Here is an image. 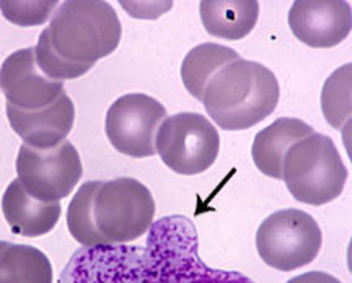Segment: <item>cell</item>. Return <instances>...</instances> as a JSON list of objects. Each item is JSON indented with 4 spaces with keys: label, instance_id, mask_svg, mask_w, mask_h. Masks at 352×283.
I'll list each match as a JSON object with an SVG mask.
<instances>
[{
    "label": "cell",
    "instance_id": "obj_1",
    "mask_svg": "<svg viewBox=\"0 0 352 283\" xmlns=\"http://www.w3.org/2000/svg\"><path fill=\"white\" fill-rule=\"evenodd\" d=\"M279 96L272 70L259 62L236 59L210 78L201 101L220 129L246 131L274 113Z\"/></svg>",
    "mask_w": 352,
    "mask_h": 283
},
{
    "label": "cell",
    "instance_id": "obj_2",
    "mask_svg": "<svg viewBox=\"0 0 352 283\" xmlns=\"http://www.w3.org/2000/svg\"><path fill=\"white\" fill-rule=\"evenodd\" d=\"M52 47L64 59L94 64L121 43V21L108 2L70 0L59 3L46 28Z\"/></svg>",
    "mask_w": 352,
    "mask_h": 283
},
{
    "label": "cell",
    "instance_id": "obj_3",
    "mask_svg": "<svg viewBox=\"0 0 352 283\" xmlns=\"http://www.w3.org/2000/svg\"><path fill=\"white\" fill-rule=\"evenodd\" d=\"M283 179L296 201L321 207L336 201L344 191L347 168L334 142L314 132L285 153Z\"/></svg>",
    "mask_w": 352,
    "mask_h": 283
},
{
    "label": "cell",
    "instance_id": "obj_4",
    "mask_svg": "<svg viewBox=\"0 0 352 283\" xmlns=\"http://www.w3.org/2000/svg\"><path fill=\"white\" fill-rule=\"evenodd\" d=\"M94 215L104 245H127L151 229L155 218V201L151 189L134 178L101 181Z\"/></svg>",
    "mask_w": 352,
    "mask_h": 283
},
{
    "label": "cell",
    "instance_id": "obj_5",
    "mask_svg": "<svg viewBox=\"0 0 352 283\" xmlns=\"http://www.w3.org/2000/svg\"><path fill=\"white\" fill-rule=\"evenodd\" d=\"M323 233L307 212L284 209L271 214L259 225L256 249L266 265L279 272L305 267L318 258Z\"/></svg>",
    "mask_w": 352,
    "mask_h": 283
},
{
    "label": "cell",
    "instance_id": "obj_6",
    "mask_svg": "<svg viewBox=\"0 0 352 283\" xmlns=\"http://www.w3.org/2000/svg\"><path fill=\"white\" fill-rule=\"evenodd\" d=\"M220 135L208 117L179 113L165 117L155 137V153L171 171L195 176L208 171L217 160Z\"/></svg>",
    "mask_w": 352,
    "mask_h": 283
},
{
    "label": "cell",
    "instance_id": "obj_7",
    "mask_svg": "<svg viewBox=\"0 0 352 283\" xmlns=\"http://www.w3.org/2000/svg\"><path fill=\"white\" fill-rule=\"evenodd\" d=\"M83 174L77 148L64 140L50 150L21 145L16 157V176L25 191L41 202H60L77 188Z\"/></svg>",
    "mask_w": 352,
    "mask_h": 283
},
{
    "label": "cell",
    "instance_id": "obj_8",
    "mask_svg": "<svg viewBox=\"0 0 352 283\" xmlns=\"http://www.w3.org/2000/svg\"><path fill=\"white\" fill-rule=\"evenodd\" d=\"M165 117L166 109L160 101L144 93H129L109 106L104 131L120 153L148 158L155 155V137Z\"/></svg>",
    "mask_w": 352,
    "mask_h": 283
},
{
    "label": "cell",
    "instance_id": "obj_9",
    "mask_svg": "<svg viewBox=\"0 0 352 283\" xmlns=\"http://www.w3.org/2000/svg\"><path fill=\"white\" fill-rule=\"evenodd\" d=\"M0 90L7 104L36 111L56 103L64 95V83L47 78L36 64L34 47L13 52L0 67Z\"/></svg>",
    "mask_w": 352,
    "mask_h": 283
},
{
    "label": "cell",
    "instance_id": "obj_10",
    "mask_svg": "<svg viewBox=\"0 0 352 283\" xmlns=\"http://www.w3.org/2000/svg\"><path fill=\"white\" fill-rule=\"evenodd\" d=\"M289 26L298 41L310 47H334L349 36L352 10L349 2H294Z\"/></svg>",
    "mask_w": 352,
    "mask_h": 283
},
{
    "label": "cell",
    "instance_id": "obj_11",
    "mask_svg": "<svg viewBox=\"0 0 352 283\" xmlns=\"http://www.w3.org/2000/svg\"><path fill=\"white\" fill-rule=\"evenodd\" d=\"M7 117L13 132L23 139V145L50 150L67 140L76 122V106L64 93L56 103L36 111H25L7 104Z\"/></svg>",
    "mask_w": 352,
    "mask_h": 283
},
{
    "label": "cell",
    "instance_id": "obj_12",
    "mask_svg": "<svg viewBox=\"0 0 352 283\" xmlns=\"http://www.w3.org/2000/svg\"><path fill=\"white\" fill-rule=\"evenodd\" d=\"M2 214L15 234L39 238L51 233L59 223L60 202H41L25 191L19 179H13L2 197Z\"/></svg>",
    "mask_w": 352,
    "mask_h": 283
},
{
    "label": "cell",
    "instance_id": "obj_13",
    "mask_svg": "<svg viewBox=\"0 0 352 283\" xmlns=\"http://www.w3.org/2000/svg\"><path fill=\"white\" fill-rule=\"evenodd\" d=\"M314 134V127L296 117H280L259 131L253 140L252 157L263 174L272 179H283L285 153L294 144Z\"/></svg>",
    "mask_w": 352,
    "mask_h": 283
},
{
    "label": "cell",
    "instance_id": "obj_14",
    "mask_svg": "<svg viewBox=\"0 0 352 283\" xmlns=\"http://www.w3.org/2000/svg\"><path fill=\"white\" fill-rule=\"evenodd\" d=\"M201 21L210 36L236 41L248 36L258 23V2H206L199 3Z\"/></svg>",
    "mask_w": 352,
    "mask_h": 283
},
{
    "label": "cell",
    "instance_id": "obj_15",
    "mask_svg": "<svg viewBox=\"0 0 352 283\" xmlns=\"http://www.w3.org/2000/svg\"><path fill=\"white\" fill-rule=\"evenodd\" d=\"M240 59L239 52L215 43H202L192 47L183 59L182 80L188 93L197 101L202 100L210 78L230 62Z\"/></svg>",
    "mask_w": 352,
    "mask_h": 283
},
{
    "label": "cell",
    "instance_id": "obj_16",
    "mask_svg": "<svg viewBox=\"0 0 352 283\" xmlns=\"http://www.w3.org/2000/svg\"><path fill=\"white\" fill-rule=\"evenodd\" d=\"M50 258L38 247L8 245L0 256V283H52Z\"/></svg>",
    "mask_w": 352,
    "mask_h": 283
},
{
    "label": "cell",
    "instance_id": "obj_17",
    "mask_svg": "<svg viewBox=\"0 0 352 283\" xmlns=\"http://www.w3.org/2000/svg\"><path fill=\"white\" fill-rule=\"evenodd\" d=\"M100 185L101 181H88V183H83L67 207V228L70 236L78 245L87 247L104 245L103 238H101L98 229H96L94 215L95 196Z\"/></svg>",
    "mask_w": 352,
    "mask_h": 283
},
{
    "label": "cell",
    "instance_id": "obj_18",
    "mask_svg": "<svg viewBox=\"0 0 352 283\" xmlns=\"http://www.w3.org/2000/svg\"><path fill=\"white\" fill-rule=\"evenodd\" d=\"M352 65L346 64L329 75L321 90V111L329 126L342 129L352 114Z\"/></svg>",
    "mask_w": 352,
    "mask_h": 283
},
{
    "label": "cell",
    "instance_id": "obj_19",
    "mask_svg": "<svg viewBox=\"0 0 352 283\" xmlns=\"http://www.w3.org/2000/svg\"><path fill=\"white\" fill-rule=\"evenodd\" d=\"M34 57L41 72L47 78L54 82L64 83V80H76V78L85 75L88 70L94 67V64H80V62H70L64 59L57 52L50 41V34L46 30L39 34L38 44L34 47Z\"/></svg>",
    "mask_w": 352,
    "mask_h": 283
},
{
    "label": "cell",
    "instance_id": "obj_20",
    "mask_svg": "<svg viewBox=\"0 0 352 283\" xmlns=\"http://www.w3.org/2000/svg\"><path fill=\"white\" fill-rule=\"evenodd\" d=\"M59 2H0L3 16L13 25L38 26L54 15Z\"/></svg>",
    "mask_w": 352,
    "mask_h": 283
},
{
    "label": "cell",
    "instance_id": "obj_21",
    "mask_svg": "<svg viewBox=\"0 0 352 283\" xmlns=\"http://www.w3.org/2000/svg\"><path fill=\"white\" fill-rule=\"evenodd\" d=\"M287 283H342V282L340 278L331 275V273L314 271V272L300 273V275L290 278Z\"/></svg>",
    "mask_w": 352,
    "mask_h": 283
},
{
    "label": "cell",
    "instance_id": "obj_22",
    "mask_svg": "<svg viewBox=\"0 0 352 283\" xmlns=\"http://www.w3.org/2000/svg\"><path fill=\"white\" fill-rule=\"evenodd\" d=\"M10 245V242H7V241H0V256H2V253L3 251H6V247Z\"/></svg>",
    "mask_w": 352,
    "mask_h": 283
}]
</instances>
